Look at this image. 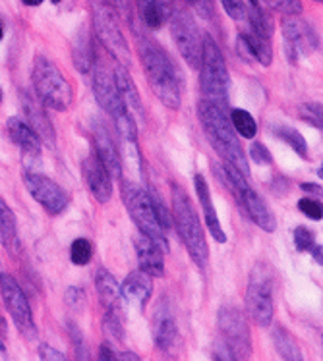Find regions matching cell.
Wrapping results in <instances>:
<instances>
[{
    "instance_id": "74e56055",
    "label": "cell",
    "mask_w": 323,
    "mask_h": 361,
    "mask_svg": "<svg viewBox=\"0 0 323 361\" xmlns=\"http://www.w3.org/2000/svg\"><path fill=\"white\" fill-rule=\"evenodd\" d=\"M149 200H151V205H153L155 214H157V219H159V222H161V226L165 230H169L172 219H170V214H169V211H167V207L163 205L161 197H159V195H157L155 192H149Z\"/></svg>"
},
{
    "instance_id": "f907efd6",
    "label": "cell",
    "mask_w": 323,
    "mask_h": 361,
    "mask_svg": "<svg viewBox=\"0 0 323 361\" xmlns=\"http://www.w3.org/2000/svg\"><path fill=\"white\" fill-rule=\"evenodd\" d=\"M304 192H310V193H322V188H317L316 184H302L300 185Z\"/></svg>"
},
{
    "instance_id": "bcb514c9",
    "label": "cell",
    "mask_w": 323,
    "mask_h": 361,
    "mask_svg": "<svg viewBox=\"0 0 323 361\" xmlns=\"http://www.w3.org/2000/svg\"><path fill=\"white\" fill-rule=\"evenodd\" d=\"M107 4H110L117 12H122V14L130 12V0H107Z\"/></svg>"
},
{
    "instance_id": "4316f807",
    "label": "cell",
    "mask_w": 323,
    "mask_h": 361,
    "mask_svg": "<svg viewBox=\"0 0 323 361\" xmlns=\"http://www.w3.org/2000/svg\"><path fill=\"white\" fill-rule=\"evenodd\" d=\"M72 59L76 68L80 70L81 74H88L93 68V60H95V52H93V47H91V41H89L88 31L81 30L72 43Z\"/></svg>"
},
{
    "instance_id": "db71d44e",
    "label": "cell",
    "mask_w": 323,
    "mask_h": 361,
    "mask_svg": "<svg viewBox=\"0 0 323 361\" xmlns=\"http://www.w3.org/2000/svg\"><path fill=\"white\" fill-rule=\"evenodd\" d=\"M250 2V6H257L259 4V0H248Z\"/></svg>"
},
{
    "instance_id": "277c9868",
    "label": "cell",
    "mask_w": 323,
    "mask_h": 361,
    "mask_svg": "<svg viewBox=\"0 0 323 361\" xmlns=\"http://www.w3.org/2000/svg\"><path fill=\"white\" fill-rule=\"evenodd\" d=\"M219 338L213 346V360H248L252 355L250 326L235 305L221 307L217 315Z\"/></svg>"
},
{
    "instance_id": "c3c4849f",
    "label": "cell",
    "mask_w": 323,
    "mask_h": 361,
    "mask_svg": "<svg viewBox=\"0 0 323 361\" xmlns=\"http://www.w3.org/2000/svg\"><path fill=\"white\" fill-rule=\"evenodd\" d=\"M310 251H312V257H314V261H316V263H319V265H322V263H323L322 245H316V243H314V245L310 247Z\"/></svg>"
},
{
    "instance_id": "7c38bea8",
    "label": "cell",
    "mask_w": 323,
    "mask_h": 361,
    "mask_svg": "<svg viewBox=\"0 0 323 361\" xmlns=\"http://www.w3.org/2000/svg\"><path fill=\"white\" fill-rule=\"evenodd\" d=\"M283 35H285V54L290 64H296L298 56H308L316 51L317 35L316 31L312 30L306 20H302L298 16H285L283 18Z\"/></svg>"
},
{
    "instance_id": "83f0119b",
    "label": "cell",
    "mask_w": 323,
    "mask_h": 361,
    "mask_svg": "<svg viewBox=\"0 0 323 361\" xmlns=\"http://www.w3.org/2000/svg\"><path fill=\"white\" fill-rule=\"evenodd\" d=\"M273 344H275V350H277V354H279L283 360H304L302 350L298 348V344H296V340L293 338V334L288 331H285L283 326H275V329H273Z\"/></svg>"
},
{
    "instance_id": "1f68e13d",
    "label": "cell",
    "mask_w": 323,
    "mask_h": 361,
    "mask_svg": "<svg viewBox=\"0 0 323 361\" xmlns=\"http://www.w3.org/2000/svg\"><path fill=\"white\" fill-rule=\"evenodd\" d=\"M230 124L235 128V132L238 135H242L244 140H254L256 137L257 126L250 112L242 111V109H235L230 112Z\"/></svg>"
},
{
    "instance_id": "5bb4252c",
    "label": "cell",
    "mask_w": 323,
    "mask_h": 361,
    "mask_svg": "<svg viewBox=\"0 0 323 361\" xmlns=\"http://www.w3.org/2000/svg\"><path fill=\"white\" fill-rule=\"evenodd\" d=\"M91 72H93V91H95V99L97 103H99V106H101L114 122L122 118V116H126V114H130V112L126 111V106L122 104V101H120L117 83H114V75H112V72H110L109 68L97 60V56L95 60H93Z\"/></svg>"
},
{
    "instance_id": "603a6c76",
    "label": "cell",
    "mask_w": 323,
    "mask_h": 361,
    "mask_svg": "<svg viewBox=\"0 0 323 361\" xmlns=\"http://www.w3.org/2000/svg\"><path fill=\"white\" fill-rule=\"evenodd\" d=\"M114 83H117L118 89V95H120V101L126 106V111L132 114L134 118L136 116H141L143 114V104H141L140 93H138V87H136V83H134L132 75L128 72V68L122 66V64H118L114 68Z\"/></svg>"
},
{
    "instance_id": "8992f818",
    "label": "cell",
    "mask_w": 323,
    "mask_h": 361,
    "mask_svg": "<svg viewBox=\"0 0 323 361\" xmlns=\"http://www.w3.org/2000/svg\"><path fill=\"white\" fill-rule=\"evenodd\" d=\"M122 200H124L126 211L130 214V219L136 222V226L140 230V234L153 240L163 253H169V238L167 230L163 228L161 222L155 214V209L149 200V193L141 190L136 182H124L122 185Z\"/></svg>"
},
{
    "instance_id": "484cf974",
    "label": "cell",
    "mask_w": 323,
    "mask_h": 361,
    "mask_svg": "<svg viewBox=\"0 0 323 361\" xmlns=\"http://www.w3.org/2000/svg\"><path fill=\"white\" fill-rule=\"evenodd\" d=\"M0 242L6 247L8 253H12V255H18L22 251V242H20V234H18L16 216L2 197H0Z\"/></svg>"
},
{
    "instance_id": "6da1fadb",
    "label": "cell",
    "mask_w": 323,
    "mask_h": 361,
    "mask_svg": "<svg viewBox=\"0 0 323 361\" xmlns=\"http://www.w3.org/2000/svg\"><path fill=\"white\" fill-rule=\"evenodd\" d=\"M198 116L215 151L225 159V162L233 164L236 170H240L244 176L248 178L250 174L248 157L244 155L242 143L238 141V135L225 109L207 99H201L198 104Z\"/></svg>"
},
{
    "instance_id": "11a10c76",
    "label": "cell",
    "mask_w": 323,
    "mask_h": 361,
    "mask_svg": "<svg viewBox=\"0 0 323 361\" xmlns=\"http://www.w3.org/2000/svg\"><path fill=\"white\" fill-rule=\"evenodd\" d=\"M0 103H2V89H0Z\"/></svg>"
},
{
    "instance_id": "cb8c5ba5",
    "label": "cell",
    "mask_w": 323,
    "mask_h": 361,
    "mask_svg": "<svg viewBox=\"0 0 323 361\" xmlns=\"http://www.w3.org/2000/svg\"><path fill=\"white\" fill-rule=\"evenodd\" d=\"M240 207H244V211L248 213L252 221L256 222L259 228L264 230V232H275L277 228V221H275V216H273L271 209L265 205V201L257 195L252 188H248L246 192L242 193V197H240Z\"/></svg>"
},
{
    "instance_id": "9f6ffc18",
    "label": "cell",
    "mask_w": 323,
    "mask_h": 361,
    "mask_svg": "<svg viewBox=\"0 0 323 361\" xmlns=\"http://www.w3.org/2000/svg\"><path fill=\"white\" fill-rule=\"evenodd\" d=\"M52 2H54V4H59V2H62V0H52Z\"/></svg>"
},
{
    "instance_id": "f35d334b",
    "label": "cell",
    "mask_w": 323,
    "mask_h": 361,
    "mask_svg": "<svg viewBox=\"0 0 323 361\" xmlns=\"http://www.w3.org/2000/svg\"><path fill=\"white\" fill-rule=\"evenodd\" d=\"M302 118L310 122L314 128H319L322 130V104L310 103L302 106Z\"/></svg>"
},
{
    "instance_id": "f5cc1de1",
    "label": "cell",
    "mask_w": 323,
    "mask_h": 361,
    "mask_svg": "<svg viewBox=\"0 0 323 361\" xmlns=\"http://www.w3.org/2000/svg\"><path fill=\"white\" fill-rule=\"evenodd\" d=\"M2 35H4V25L0 22V41H2Z\"/></svg>"
},
{
    "instance_id": "7dc6e473",
    "label": "cell",
    "mask_w": 323,
    "mask_h": 361,
    "mask_svg": "<svg viewBox=\"0 0 323 361\" xmlns=\"http://www.w3.org/2000/svg\"><path fill=\"white\" fill-rule=\"evenodd\" d=\"M99 360L105 361H117V354L110 350L109 344H103V346L99 348Z\"/></svg>"
},
{
    "instance_id": "6f0895ef",
    "label": "cell",
    "mask_w": 323,
    "mask_h": 361,
    "mask_svg": "<svg viewBox=\"0 0 323 361\" xmlns=\"http://www.w3.org/2000/svg\"><path fill=\"white\" fill-rule=\"evenodd\" d=\"M186 2H198V0H186Z\"/></svg>"
},
{
    "instance_id": "e0dca14e",
    "label": "cell",
    "mask_w": 323,
    "mask_h": 361,
    "mask_svg": "<svg viewBox=\"0 0 323 361\" xmlns=\"http://www.w3.org/2000/svg\"><path fill=\"white\" fill-rule=\"evenodd\" d=\"M6 128L8 133H10V140L20 147L23 155V162L31 170V164H39L41 162V140L37 137V133L31 130L30 126L20 118L8 120Z\"/></svg>"
},
{
    "instance_id": "7bdbcfd3",
    "label": "cell",
    "mask_w": 323,
    "mask_h": 361,
    "mask_svg": "<svg viewBox=\"0 0 323 361\" xmlns=\"http://www.w3.org/2000/svg\"><path fill=\"white\" fill-rule=\"evenodd\" d=\"M66 303L74 310H81L83 307V303H86V294H83V290L78 286H72L66 290Z\"/></svg>"
},
{
    "instance_id": "d4e9b609",
    "label": "cell",
    "mask_w": 323,
    "mask_h": 361,
    "mask_svg": "<svg viewBox=\"0 0 323 361\" xmlns=\"http://www.w3.org/2000/svg\"><path fill=\"white\" fill-rule=\"evenodd\" d=\"M194 184H196V193H198L199 203L204 207L207 228L211 232V236L215 238V242L225 243L227 242V234H225V230L221 226L217 211H215L213 203H211V193H209V188H207L206 178L201 176V174H196V176H194Z\"/></svg>"
},
{
    "instance_id": "b9f144b4",
    "label": "cell",
    "mask_w": 323,
    "mask_h": 361,
    "mask_svg": "<svg viewBox=\"0 0 323 361\" xmlns=\"http://www.w3.org/2000/svg\"><path fill=\"white\" fill-rule=\"evenodd\" d=\"M250 155L254 159V162H257V164H271L273 162L269 149L265 147L264 143H259V141H254L250 145Z\"/></svg>"
},
{
    "instance_id": "52a82bcc",
    "label": "cell",
    "mask_w": 323,
    "mask_h": 361,
    "mask_svg": "<svg viewBox=\"0 0 323 361\" xmlns=\"http://www.w3.org/2000/svg\"><path fill=\"white\" fill-rule=\"evenodd\" d=\"M201 93L204 99L227 109L228 104V70L223 52L211 37H204L201 51Z\"/></svg>"
},
{
    "instance_id": "681fc988",
    "label": "cell",
    "mask_w": 323,
    "mask_h": 361,
    "mask_svg": "<svg viewBox=\"0 0 323 361\" xmlns=\"http://www.w3.org/2000/svg\"><path fill=\"white\" fill-rule=\"evenodd\" d=\"M117 361H140V355L132 354V352H124V354H117Z\"/></svg>"
},
{
    "instance_id": "f6af8a7d",
    "label": "cell",
    "mask_w": 323,
    "mask_h": 361,
    "mask_svg": "<svg viewBox=\"0 0 323 361\" xmlns=\"http://www.w3.org/2000/svg\"><path fill=\"white\" fill-rule=\"evenodd\" d=\"M6 321L0 317V357H2V360H6Z\"/></svg>"
},
{
    "instance_id": "3957f363",
    "label": "cell",
    "mask_w": 323,
    "mask_h": 361,
    "mask_svg": "<svg viewBox=\"0 0 323 361\" xmlns=\"http://www.w3.org/2000/svg\"><path fill=\"white\" fill-rule=\"evenodd\" d=\"M170 201H172V216L170 219L175 221L178 236L182 238L192 261L204 269L207 265V259H209V247H207L206 234L201 228L198 213L194 211L188 193L184 192V188H180L178 184L170 185Z\"/></svg>"
},
{
    "instance_id": "ab89813d",
    "label": "cell",
    "mask_w": 323,
    "mask_h": 361,
    "mask_svg": "<svg viewBox=\"0 0 323 361\" xmlns=\"http://www.w3.org/2000/svg\"><path fill=\"white\" fill-rule=\"evenodd\" d=\"M294 243L298 251H310V247L314 245V232L304 226H298L294 232Z\"/></svg>"
},
{
    "instance_id": "d6a6232c",
    "label": "cell",
    "mask_w": 323,
    "mask_h": 361,
    "mask_svg": "<svg viewBox=\"0 0 323 361\" xmlns=\"http://www.w3.org/2000/svg\"><path fill=\"white\" fill-rule=\"evenodd\" d=\"M275 133L279 135L281 140H285L290 145V147L302 157V159H308V145H306V141L302 137V133L298 130H294V128H288V126H281L275 130Z\"/></svg>"
},
{
    "instance_id": "836d02e7",
    "label": "cell",
    "mask_w": 323,
    "mask_h": 361,
    "mask_svg": "<svg viewBox=\"0 0 323 361\" xmlns=\"http://www.w3.org/2000/svg\"><path fill=\"white\" fill-rule=\"evenodd\" d=\"M91 243L86 240V238H78L74 240L72 245H70V261H72L76 267L88 265L89 259H91Z\"/></svg>"
},
{
    "instance_id": "8fae6325",
    "label": "cell",
    "mask_w": 323,
    "mask_h": 361,
    "mask_svg": "<svg viewBox=\"0 0 323 361\" xmlns=\"http://www.w3.org/2000/svg\"><path fill=\"white\" fill-rule=\"evenodd\" d=\"M170 35L182 54V59L192 68H199L201 51H204V37H201L196 22L186 12H175L170 16Z\"/></svg>"
},
{
    "instance_id": "680465c9",
    "label": "cell",
    "mask_w": 323,
    "mask_h": 361,
    "mask_svg": "<svg viewBox=\"0 0 323 361\" xmlns=\"http://www.w3.org/2000/svg\"><path fill=\"white\" fill-rule=\"evenodd\" d=\"M314 2H322V0H314Z\"/></svg>"
},
{
    "instance_id": "ba28073f",
    "label": "cell",
    "mask_w": 323,
    "mask_h": 361,
    "mask_svg": "<svg viewBox=\"0 0 323 361\" xmlns=\"http://www.w3.org/2000/svg\"><path fill=\"white\" fill-rule=\"evenodd\" d=\"M246 311L256 324L269 326L275 313V274L265 263L252 269L246 290Z\"/></svg>"
},
{
    "instance_id": "816d5d0a",
    "label": "cell",
    "mask_w": 323,
    "mask_h": 361,
    "mask_svg": "<svg viewBox=\"0 0 323 361\" xmlns=\"http://www.w3.org/2000/svg\"><path fill=\"white\" fill-rule=\"evenodd\" d=\"M25 6H39V4H43L45 0H22Z\"/></svg>"
},
{
    "instance_id": "60d3db41",
    "label": "cell",
    "mask_w": 323,
    "mask_h": 361,
    "mask_svg": "<svg viewBox=\"0 0 323 361\" xmlns=\"http://www.w3.org/2000/svg\"><path fill=\"white\" fill-rule=\"evenodd\" d=\"M298 209H300L302 213L306 214L308 219H312V221H322V214H323L322 203L304 197V200L298 201Z\"/></svg>"
},
{
    "instance_id": "e575fe53",
    "label": "cell",
    "mask_w": 323,
    "mask_h": 361,
    "mask_svg": "<svg viewBox=\"0 0 323 361\" xmlns=\"http://www.w3.org/2000/svg\"><path fill=\"white\" fill-rule=\"evenodd\" d=\"M221 4L235 22H248V10L250 6L244 0H221Z\"/></svg>"
},
{
    "instance_id": "7402d4cb",
    "label": "cell",
    "mask_w": 323,
    "mask_h": 361,
    "mask_svg": "<svg viewBox=\"0 0 323 361\" xmlns=\"http://www.w3.org/2000/svg\"><path fill=\"white\" fill-rule=\"evenodd\" d=\"M120 290H122V298L126 303L143 310L146 303L149 302V295L153 292V282H151V276L143 271H134L126 276Z\"/></svg>"
},
{
    "instance_id": "d6986e66",
    "label": "cell",
    "mask_w": 323,
    "mask_h": 361,
    "mask_svg": "<svg viewBox=\"0 0 323 361\" xmlns=\"http://www.w3.org/2000/svg\"><path fill=\"white\" fill-rule=\"evenodd\" d=\"M93 143H95L97 159L103 162V166L109 170L112 178L122 176V161H120V149L112 140V135L107 130V126L97 122L93 126Z\"/></svg>"
},
{
    "instance_id": "8d00e7d4",
    "label": "cell",
    "mask_w": 323,
    "mask_h": 361,
    "mask_svg": "<svg viewBox=\"0 0 323 361\" xmlns=\"http://www.w3.org/2000/svg\"><path fill=\"white\" fill-rule=\"evenodd\" d=\"M68 331H70V336H72L76 357H78V360H88L89 350H88V344H86V338H83V332H81L74 323H68Z\"/></svg>"
},
{
    "instance_id": "30bf717a",
    "label": "cell",
    "mask_w": 323,
    "mask_h": 361,
    "mask_svg": "<svg viewBox=\"0 0 323 361\" xmlns=\"http://www.w3.org/2000/svg\"><path fill=\"white\" fill-rule=\"evenodd\" d=\"M0 294L20 334L25 336V340H37L35 321H33L28 295L23 294V290L14 276L0 273Z\"/></svg>"
},
{
    "instance_id": "ee69618b",
    "label": "cell",
    "mask_w": 323,
    "mask_h": 361,
    "mask_svg": "<svg viewBox=\"0 0 323 361\" xmlns=\"http://www.w3.org/2000/svg\"><path fill=\"white\" fill-rule=\"evenodd\" d=\"M39 357L45 361H64L68 360L66 355L62 354V352H59V350H54V348H51L49 344H41L39 346Z\"/></svg>"
},
{
    "instance_id": "f546056e",
    "label": "cell",
    "mask_w": 323,
    "mask_h": 361,
    "mask_svg": "<svg viewBox=\"0 0 323 361\" xmlns=\"http://www.w3.org/2000/svg\"><path fill=\"white\" fill-rule=\"evenodd\" d=\"M120 161H122V172L128 170L132 174L141 172V157L136 140H120Z\"/></svg>"
},
{
    "instance_id": "ac0fdd59",
    "label": "cell",
    "mask_w": 323,
    "mask_h": 361,
    "mask_svg": "<svg viewBox=\"0 0 323 361\" xmlns=\"http://www.w3.org/2000/svg\"><path fill=\"white\" fill-rule=\"evenodd\" d=\"M81 170H83V180L88 184L89 192L93 193V197L99 203L110 201V197H112V176L103 166V162L97 159V155H89L81 164Z\"/></svg>"
},
{
    "instance_id": "9c48e42d",
    "label": "cell",
    "mask_w": 323,
    "mask_h": 361,
    "mask_svg": "<svg viewBox=\"0 0 323 361\" xmlns=\"http://www.w3.org/2000/svg\"><path fill=\"white\" fill-rule=\"evenodd\" d=\"M93 27H95L99 41L112 54V59L118 60L122 66H128L132 60V54H130V47L126 43L120 25H118L117 10L107 2L95 4V8H93Z\"/></svg>"
},
{
    "instance_id": "2e32d148",
    "label": "cell",
    "mask_w": 323,
    "mask_h": 361,
    "mask_svg": "<svg viewBox=\"0 0 323 361\" xmlns=\"http://www.w3.org/2000/svg\"><path fill=\"white\" fill-rule=\"evenodd\" d=\"M151 332H153L155 346L159 348L161 352H169L170 348L175 346V342H177V319H175L172 307H170L165 298L155 307Z\"/></svg>"
},
{
    "instance_id": "7a4b0ae2",
    "label": "cell",
    "mask_w": 323,
    "mask_h": 361,
    "mask_svg": "<svg viewBox=\"0 0 323 361\" xmlns=\"http://www.w3.org/2000/svg\"><path fill=\"white\" fill-rule=\"evenodd\" d=\"M140 56L146 78L157 99L169 109H180V104H182V75L178 72L172 59L163 51L161 47L153 43L141 44Z\"/></svg>"
},
{
    "instance_id": "f1b7e54d",
    "label": "cell",
    "mask_w": 323,
    "mask_h": 361,
    "mask_svg": "<svg viewBox=\"0 0 323 361\" xmlns=\"http://www.w3.org/2000/svg\"><path fill=\"white\" fill-rule=\"evenodd\" d=\"M242 39L248 44V49H250L252 60L254 62H259L262 66H269L273 62V51H271V44H269V39L262 37V35H257L254 31H246V33H240Z\"/></svg>"
},
{
    "instance_id": "4dcf8cb0",
    "label": "cell",
    "mask_w": 323,
    "mask_h": 361,
    "mask_svg": "<svg viewBox=\"0 0 323 361\" xmlns=\"http://www.w3.org/2000/svg\"><path fill=\"white\" fill-rule=\"evenodd\" d=\"M136 4H138L141 20L146 22V25L153 27V30L161 27L165 22V8L159 0H136Z\"/></svg>"
},
{
    "instance_id": "ffe728a7",
    "label": "cell",
    "mask_w": 323,
    "mask_h": 361,
    "mask_svg": "<svg viewBox=\"0 0 323 361\" xmlns=\"http://www.w3.org/2000/svg\"><path fill=\"white\" fill-rule=\"evenodd\" d=\"M134 247L138 253V263L140 271L149 274L151 279H161L165 276V261H163V250L143 234L134 238Z\"/></svg>"
},
{
    "instance_id": "9a60e30c",
    "label": "cell",
    "mask_w": 323,
    "mask_h": 361,
    "mask_svg": "<svg viewBox=\"0 0 323 361\" xmlns=\"http://www.w3.org/2000/svg\"><path fill=\"white\" fill-rule=\"evenodd\" d=\"M22 111L23 116H25L23 122L37 133V137L41 140V143L49 145V147H54L57 132H54V126H52L51 118L45 112L43 103H39V99H35V97L22 93Z\"/></svg>"
},
{
    "instance_id": "d590c367",
    "label": "cell",
    "mask_w": 323,
    "mask_h": 361,
    "mask_svg": "<svg viewBox=\"0 0 323 361\" xmlns=\"http://www.w3.org/2000/svg\"><path fill=\"white\" fill-rule=\"evenodd\" d=\"M265 4L273 10H277L285 16H298L302 14L300 0H264Z\"/></svg>"
},
{
    "instance_id": "5b68a950",
    "label": "cell",
    "mask_w": 323,
    "mask_h": 361,
    "mask_svg": "<svg viewBox=\"0 0 323 361\" xmlns=\"http://www.w3.org/2000/svg\"><path fill=\"white\" fill-rule=\"evenodd\" d=\"M33 89L37 99L54 111H66L74 101V89L66 75L45 56H37L33 64Z\"/></svg>"
},
{
    "instance_id": "44dd1931",
    "label": "cell",
    "mask_w": 323,
    "mask_h": 361,
    "mask_svg": "<svg viewBox=\"0 0 323 361\" xmlns=\"http://www.w3.org/2000/svg\"><path fill=\"white\" fill-rule=\"evenodd\" d=\"M95 286L103 303L105 313L110 315H118L124 317V298H122V290L118 286L117 279L107 271V269H99L95 276Z\"/></svg>"
},
{
    "instance_id": "4fadbf2b",
    "label": "cell",
    "mask_w": 323,
    "mask_h": 361,
    "mask_svg": "<svg viewBox=\"0 0 323 361\" xmlns=\"http://www.w3.org/2000/svg\"><path fill=\"white\" fill-rule=\"evenodd\" d=\"M23 184L31 197L43 207L49 214H60L66 211L68 195L57 182L39 172H23Z\"/></svg>"
}]
</instances>
